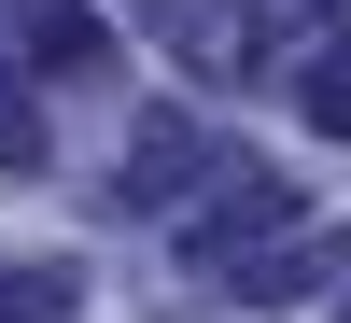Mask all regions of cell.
Instances as JSON below:
<instances>
[{
    "mask_svg": "<svg viewBox=\"0 0 351 323\" xmlns=\"http://www.w3.org/2000/svg\"><path fill=\"white\" fill-rule=\"evenodd\" d=\"M0 28H14V56L56 71V84L112 71V14H99V0H0Z\"/></svg>",
    "mask_w": 351,
    "mask_h": 323,
    "instance_id": "3957f363",
    "label": "cell"
},
{
    "mask_svg": "<svg viewBox=\"0 0 351 323\" xmlns=\"http://www.w3.org/2000/svg\"><path fill=\"white\" fill-rule=\"evenodd\" d=\"M56 155V127H43V84H28V56L0 43V169H43Z\"/></svg>",
    "mask_w": 351,
    "mask_h": 323,
    "instance_id": "8992f818",
    "label": "cell"
},
{
    "mask_svg": "<svg viewBox=\"0 0 351 323\" xmlns=\"http://www.w3.org/2000/svg\"><path fill=\"white\" fill-rule=\"evenodd\" d=\"M295 112H309L324 141H351V28H337L324 56H309V71H295Z\"/></svg>",
    "mask_w": 351,
    "mask_h": 323,
    "instance_id": "ba28073f",
    "label": "cell"
},
{
    "mask_svg": "<svg viewBox=\"0 0 351 323\" xmlns=\"http://www.w3.org/2000/svg\"><path fill=\"white\" fill-rule=\"evenodd\" d=\"M225 169H239V141H225V127H197V112H141V141H127V211L183 225Z\"/></svg>",
    "mask_w": 351,
    "mask_h": 323,
    "instance_id": "7a4b0ae2",
    "label": "cell"
},
{
    "mask_svg": "<svg viewBox=\"0 0 351 323\" xmlns=\"http://www.w3.org/2000/svg\"><path fill=\"white\" fill-rule=\"evenodd\" d=\"M71 309H84V267H56V253L0 267V323H71Z\"/></svg>",
    "mask_w": 351,
    "mask_h": 323,
    "instance_id": "52a82bcc",
    "label": "cell"
},
{
    "mask_svg": "<svg viewBox=\"0 0 351 323\" xmlns=\"http://www.w3.org/2000/svg\"><path fill=\"white\" fill-rule=\"evenodd\" d=\"M295 225H309V197H295V183H267V169L239 155V169H225V183L197 197L183 225H169V239H183V267H197V281H239L253 253H281Z\"/></svg>",
    "mask_w": 351,
    "mask_h": 323,
    "instance_id": "6da1fadb",
    "label": "cell"
},
{
    "mask_svg": "<svg viewBox=\"0 0 351 323\" xmlns=\"http://www.w3.org/2000/svg\"><path fill=\"white\" fill-rule=\"evenodd\" d=\"M324 281H337V225H295V239H281V253H253L225 296H239V309H295V296H324Z\"/></svg>",
    "mask_w": 351,
    "mask_h": 323,
    "instance_id": "5b68a950",
    "label": "cell"
},
{
    "mask_svg": "<svg viewBox=\"0 0 351 323\" xmlns=\"http://www.w3.org/2000/svg\"><path fill=\"white\" fill-rule=\"evenodd\" d=\"M337 28H351V0H239V56H253L267 84H295Z\"/></svg>",
    "mask_w": 351,
    "mask_h": 323,
    "instance_id": "277c9868",
    "label": "cell"
},
{
    "mask_svg": "<svg viewBox=\"0 0 351 323\" xmlns=\"http://www.w3.org/2000/svg\"><path fill=\"white\" fill-rule=\"evenodd\" d=\"M141 14H155V28H169V43H183V56L211 43V28H239V14H211V0H141Z\"/></svg>",
    "mask_w": 351,
    "mask_h": 323,
    "instance_id": "9c48e42d",
    "label": "cell"
}]
</instances>
